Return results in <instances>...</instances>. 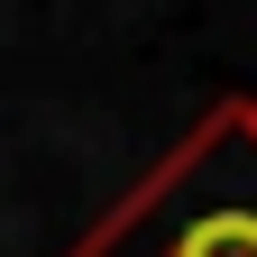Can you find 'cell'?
I'll return each instance as SVG.
<instances>
[{
  "instance_id": "cell-2",
  "label": "cell",
  "mask_w": 257,
  "mask_h": 257,
  "mask_svg": "<svg viewBox=\"0 0 257 257\" xmlns=\"http://www.w3.org/2000/svg\"><path fill=\"white\" fill-rule=\"evenodd\" d=\"M239 110H248V128H257V101H239Z\"/></svg>"
},
{
  "instance_id": "cell-1",
  "label": "cell",
  "mask_w": 257,
  "mask_h": 257,
  "mask_svg": "<svg viewBox=\"0 0 257 257\" xmlns=\"http://www.w3.org/2000/svg\"><path fill=\"white\" fill-rule=\"evenodd\" d=\"M74 257H257V128L220 101Z\"/></svg>"
}]
</instances>
